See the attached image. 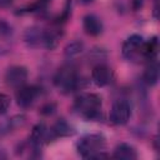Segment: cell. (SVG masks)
<instances>
[{"label":"cell","instance_id":"6da1fadb","mask_svg":"<svg viewBox=\"0 0 160 160\" xmlns=\"http://www.w3.org/2000/svg\"><path fill=\"white\" fill-rule=\"evenodd\" d=\"M106 146V140L101 134H90L82 136L76 142L78 154L85 159L92 158H105L104 149Z\"/></svg>","mask_w":160,"mask_h":160},{"label":"cell","instance_id":"7a4b0ae2","mask_svg":"<svg viewBox=\"0 0 160 160\" xmlns=\"http://www.w3.org/2000/svg\"><path fill=\"white\" fill-rule=\"evenodd\" d=\"M74 109L88 120H98L101 114V98L96 94H81L76 98Z\"/></svg>","mask_w":160,"mask_h":160},{"label":"cell","instance_id":"3957f363","mask_svg":"<svg viewBox=\"0 0 160 160\" xmlns=\"http://www.w3.org/2000/svg\"><path fill=\"white\" fill-rule=\"evenodd\" d=\"M122 55L131 62H140L146 60V41L140 35L129 36L122 44Z\"/></svg>","mask_w":160,"mask_h":160},{"label":"cell","instance_id":"277c9868","mask_svg":"<svg viewBox=\"0 0 160 160\" xmlns=\"http://www.w3.org/2000/svg\"><path fill=\"white\" fill-rule=\"evenodd\" d=\"M54 84L61 92H71L79 86V76L76 70L70 65L61 66L55 76H54Z\"/></svg>","mask_w":160,"mask_h":160},{"label":"cell","instance_id":"5b68a950","mask_svg":"<svg viewBox=\"0 0 160 160\" xmlns=\"http://www.w3.org/2000/svg\"><path fill=\"white\" fill-rule=\"evenodd\" d=\"M131 108L126 100H116L110 110V121L114 125H124L130 120Z\"/></svg>","mask_w":160,"mask_h":160},{"label":"cell","instance_id":"8992f818","mask_svg":"<svg viewBox=\"0 0 160 160\" xmlns=\"http://www.w3.org/2000/svg\"><path fill=\"white\" fill-rule=\"evenodd\" d=\"M28 69L21 65H12L5 72V82L11 88H20L28 80Z\"/></svg>","mask_w":160,"mask_h":160},{"label":"cell","instance_id":"52a82bcc","mask_svg":"<svg viewBox=\"0 0 160 160\" xmlns=\"http://www.w3.org/2000/svg\"><path fill=\"white\" fill-rule=\"evenodd\" d=\"M38 95H39V88L34 85H22L18 88L15 98L20 108H29L34 104Z\"/></svg>","mask_w":160,"mask_h":160},{"label":"cell","instance_id":"ba28073f","mask_svg":"<svg viewBox=\"0 0 160 160\" xmlns=\"http://www.w3.org/2000/svg\"><path fill=\"white\" fill-rule=\"evenodd\" d=\"M24 40L30 48H45L46 45V29L39 26H31L26 29Z\"/></svg>","mask_w":160,"mask_h":160},{"label":"cell","instance_id":"9c48e42d","mask_svg":"<svg viewBox=\"0 0 160 160\" xmlns=\"http://www.w3.org/2000/svg\"><path fill=\"white\" fill-rule=\"evenodd\" d=\"M112 78H114L112 70L105 64H99V65L94 66V69L91 71V79L98 86L109 85L112 81Z\"/></svg>","mask_w":160,"mask_h":160},{"label":"cell","instance_id":"30bf717a","mask_svg":"<svg viewBox=\"0 0 160 160\" xmlns=\"http://www.w3.org/2000/svg\"><path fill=\"white\" fill-rule=\"evenodd\" d=\"M82 28L85 32L90 36H98L102 32V22L101 20L94 15V14H88L84 20H82Z\"/></svg>","mask_w":160,"mask_h":160},{"label":"cell","instance_id":"8fae6325","mask_svg":"<svg viewBox=\"0 0 160 160\" xmlns=\"http://www.w3.org/2000/svg\"><path fill=\"white\" fill-rule=\"evenodd\" d=\"M72 134H74V129L64 119H60L52 125L50 130H48V139L64 138V136H70Z\"/></svg>","mask_w":160,"mask_h":160},{"label":"cell","instance_id":"7c38bea8","mask_svg":"<svg viewBox=\"0 0 160 160\" xmlns=\"http://www.w3.org/2000/svg\"><path fill=\"white\" fill-rule=\"evenodd\" d=\"M112 158L120 159V160H135L138 158V152L132 145L122 142L115 148Z\"/></svg>","mask_w":160,"mask_h":160},{"label":"cell","instance_id":"4fadbf2b","mask_svg":"<svg viewBox=\"0 0 160 160\" xmlns=\"http://www.w3.org/2000/svg\"><path fill=\"white\" fill-rule=\"evenodd\" d=\"M159 74H160V69H159L158 61L151 60L150 64L146 66V69H145V71H144L142 79H144V81H145L148 85L154 86V85H156L158 81H159Z\"/></svg>","mask_w":160,"mask_h":160},{"label":"cell","instance_id":"5bb4252c","mask_svg":"<svg viewBox=\"0 0 160 160\" xmlns=\"http://www.w3.org/2000/svg\"><path fill=\"white\" fill-rule=\"evenodd\" d=\"M48 130H49V129H48L42 122H41V124H36V125L34 126L32 132H31V138H30L31 144H32L34 148L39 149V148L41 146V144H42L45 140H48Z\"/></svg>","mask_w":160,"mask_h":160},{"label":"cell","instance_id":"9a60e30c","mask_svg":"<svg viewBox=\"0 0 160 160\" xmlns=\"http://www.w3.org/2000/svg\"><path fill=\"white\" fill-rule=\"evenodd\" d=\"M84 50V44L79 40H75V41H71L70 44L66 45L65 48V55L68 58H74V56H78Z\"/></svg>","mask_w":160,"mask_h":160},{"label":"cell","instance_id":"2e32d148","mask_svg":"<svg viewBox=\"0 0 160 160\" xmlns=\"http://www.w3.org/2000/svg\"><path fill=\"white\" fill-rule=\"evenodd\" d=\"M159 50V42L156 38H152L150 41H146V60H155Z\"/></svg>","mask_w":160,"mask_h":160},{"label":"cell","instance_id":"e0dca14e","mask_svg":"<svg viewBox=\"0 0 160 160\" xmlns=\"http://www.w3.org/2000/svg\"><path fill=\"white\" fill-rule=\"evenodd\" d=\"M51 0H36L31 6H29V10L28 11H42L44 9H46V6L50 4Z\"/></svg>","mask_w":160,"mask_h":160},{"label":"cell","instance_id":"ac0fdd59","mask_svg":"<svg viewBox=\"0 0 160 160\" xmlns=\"http://www.w3.org/2000/svg\"><path fill=\"white\" fill-rule=\"evenodd\" d=\"M10 106V98L6 94L0 92V115L5 114Z\"/></svg>","mask_w":160,"mask_h":160},{"label":"cell","instance_id":"d6986e66","mask_svg":"<svg viewBox=\"0 0 160 160\" xmlns=\"http://www.w3.org/2000/svg\"><path fill=\"white\" fill-rule=\"evenodd\" d=\"M11 26L9 25V22H6L4 19H0V38H5L9 36L11 34Z\"/></svg>","mask_w":160,"mask_h":160},{"label":"cell","instance_id":"ffe728a7","mask_svg":"<svg viewBox=\"0 0 160 160\" xmlns=\"http://www.w3.org/2000/svg\"><path fill=\"white\" fill-rule=\"evenodd\" d=\"M12 4V0H0V8H9Z\"/></svg>","mask_w":160,"mask_h":160},{"label":"cell","instance_id":"44dd1931","mask_svg":"<svg viewBox=\"0 0 160 160\" xmlns=\"http://www.w3.org/2000/svg\"><path fill=\"white\" fill-rule=\"evenodd\" d=\"M94 0H80V2H82V4H90V2H92Z\"/></svg>","mask_w":160,"mask_h":160}]
</instances>
